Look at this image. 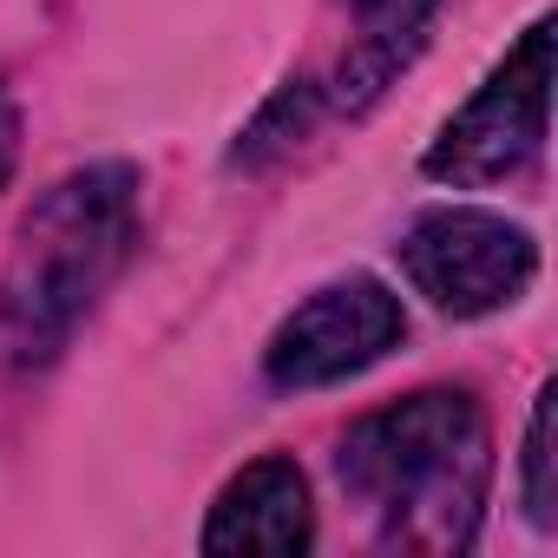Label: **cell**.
I'll return each mask as SVG.
<instances>
[{
  "mask_svg": "<svg viewBox=\"0 0 558 558\" xmlns=\"http://www.w3.org/2000/svg\"><path fill=\"white\" fill-rule=\"evenodd\" d=\"M336 473L388 551H466L486 519L493 434L466 388H421L362 414L342 434Z\"/></svg>",
  "mask_w": 558,
  "mask_h": 558,
  "instance_id": "1",
  "label": "cell"
},
{
  "mask_svg": "<svg viewBox=\"0 0 558 558\" xmlns=\"http://www.w3.org/2000/svg\"><path fill=\"white\" fill-rule=\"evenodd\" d=\"M138 204L145 178L132 165H86L21 217L8 276H0V362L8 368H47L73 349L86 316L138 256Z\"/></svg>",
  "mask_w": 558,
  "mask_h": 558,
  "instance_id": "2",
  "label": "cell"
},
{
  "mask_svg": "<svg viewBox=\"0 0 558 558\" xmlns=\"http://www.w3.org/2000/svg\"><path fill=\"white\" fill-rule=\"evenodd\" d=\"M395 250H401L414 296H427L453 323H480V316L512 310L538 276L532 230L499 217V210H473V204L421 210Z\"/></svg>",
  "mask_w": 558,
  "mask_h": 558,
  "instance_id": "3",
  "label": "cell"
},
{
  "mask_svg": "<svg viewBox=\"0 0 558 558\" xmlns=\"http://www.w3.org/2000/svg\"><path fill=\"white\" fill-rule=\"evenodd\" d=\"M551 112V21H532L525 40L486 73V86L440 125L427 145V178L453 191H486L519 178L545 151Z\"/></svg>",
  "mask_w": 558,
  "mask_h": 558,
  "instance_id": "4",
  "label": "cell"
},
{
  "mask_svg": "<svg viewBox=\"0 0 558 558\" xmlns=\"http://www.w3.org/2000/svg\"><path fill=\"white\" fill-rule=\"evenodd\" d=\"M408 336V310L388 283L375 276H336L310 303H296L276 323L269 349H263V375L269 388H336L375 362H388Z\"/></svg>",
  "mask_w": 558,
  "mask_h": 558,
  "instance_id": "5",
  "label": "cell"
},
{
  "mask_svg": "<svg viewBox=\"0 0 558 558\" xmlns=\"http://www.w3.org/2000/svg\"><path fill=\"white\" fill-rule=\"evenodd\" d=\"M316 545V499L296 460L269 453L250 460L204 519V551H310Z\"/></svg>",
  "mask_w": 558,
  "mask_h": 558,
  "instance_id": "6",
  "label": "cell"
},
{
  "mask_svg": "<svg viewBox=\"0 0 558 558\" xmlns=\"http://www.w3.org/2000/svg\"><path fill=\"white\" fill-rule=\"evenodd\" d=\"M434 14H440V0H368L355 47L342 53L336 80L323 86V106H336V112H368V106L401 80V66L427 47Z\"/></svg>",
  "mask_w": 558,
  "mask_h": 558,
  "instance_id": "7",
  "label": "cell"
},
{
  "mask_svg": "<svg viewBox=\"0 0 558 558\" xmlns=\"http://www.w3.org/2000/svg\"><path fill=\"white\" fill-rule=\"evenodd\" d=\"M316 106H323V86L316 80H290L283 93H276L269 106H263V119L236 138V151H230V165H256L263 151H283V145H296L303 132H310V119H316Z\"/></svg>",
  "mask_w": 558,
  "mask_h": 558,
  "instance_id": "8",
  "label": "cell"
},
{
  "mask_svg": "<svg viewBox=\"0 0 558 558\" xmlns=\"http://www.w3.org/2000/svg\"><path fill=\"white\" fill-rule=\"evenodd\" d=\"M551 401L558 388L545 381L538 401H532V421H525V460H519V486H525V512L532 525H558V486H551Z\"/></svg>",
  "mask_w": 558,
  "mask_h": 558,
  "instance_id": "9",
  "label": "cell"
},
{
  "mask_svg": "<svg viewBox=\"0 0 558 558\" xmlns=\"http://www.w3.org/2000/svg\"><path fill=\"white\" fill-rule=\"evenodd\" d=\"M14 165H21V106H14L8 86H0V191H8Z\"/></svg>",
  "mask_w": 558,
  "mask_h": 558,
  "instance_id": "10",
  "label": "cell"
},
{
  "mask_svg": "<svg viewBox=\"0 0 558 558\" xmlns=\"http://www.w3.org/2000/svg\"><path fill=\"white\" fill-rule=\"evenodd\" d=\"M349 8H355V14H362V8H368V0H349Z\"/></svg>",
  "mask_w": 558,
  "mask_h": 558,
  "instance_id": "11",
  "label": "cell"
}]
</instances>
